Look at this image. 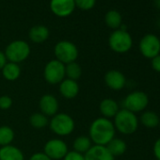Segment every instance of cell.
<instances>
[{
    "mask_svg": "<svg viewBox=\"0 0 160 160\" xmlns=\"http://www.w3.org/2000/svg\"><path fill=\"white\" fill-rule=\"evenodd\" d=\"M149 105V97L144 92L136 91L126 95L122 101V107L133 113L142 112Z\"/></svg>",
    "mask_w": 160,
    "mask_h": 160,
    "instance_id": "cell-7",
    "label": "cell"
},
{
    "mask_svg": "<svg viewBox=\"0 0 160 160\" xmlns=\"http://www.w3.org/2000/svg\"><path fill=\"white\" fill-rule=\"evenodd\" d=\"M107 148L110 152V153L115 157V156L122 155L127 150V145H126V142L123 139L114 138L107 145Z\"/></svg>",
    "mask_w": 160,
    "mask_h": 160,
    "instance_id": "cell-23",
    "label": "cell"
},
{
    "mask_svg": "<svg viewBox=\"0 0 160 160\" xmlns=\"http://www.w3.org/2000/svg\"><path fill=\"white\" fill-rule=\"evenodd\" d=\"M74 4L80 10L89 11L95 6L96 0H74Z\"/></svg>",
    "mask_w": 160,
    "mask_h": 160,
    "instance_id": "cell-27",
    "label": "cell"
},
{
    "mask_svg": "<svg viewBox=\"0 0 160 160\" xmlns=\"http://www.w3.org/2000/svg\"><path fill=\"white\" fill-rule=\"evenodd\" d=\"M105 23L111 29H119L122 25V17L116 10L108 11L105 15Z\"/></svg>",
    "mask_w": 160,
    "mask_h": 160,
    "instance_id": "cell-20",
    "label": "cell"
},
{
    "mask_svg": "<svg viewBox=\"0 0 160 160\" xmlns=\"http://www.w3.org/2000/svg\"><path fill=\"white\" fill-rule=\"evenodd\" d=\"M0 160H25L24 152L12 144L0 147Z\"/></svg>",
    "mask_w": 160,
    "mask_h": 160,
    "instance_id": "cell-18",
    "label": "cell"
},
{
    "mask_svg": "<svg viewBox=\"0 0 160 160\" xmlns=\"http://www.w3.org/2000/svg\"><path fill=\"white\" fill-rule=\"evenodd\" d=\"M159 126H160V123H159Z\"/></svg>",
    "mask_w": 160,
    "mask_h": 160,
    "instance_id": "cell-35",
    "label": "cell"
},
{
    "mask_svg": "<svg viewBox=\"0 0 160 160\" xmlns=\"http://www.w3.org/2000/svg\"><path fill=\"white\" fill-rule=\"evenodd\" d=\"M138 48L144 58L152 59L160 54V39L154 34H146L141 38Z\"/></svg>",
    "mask_w": 160,
    "mask_h": 160,
    "instance_id": "cell-9",
    "label": "cell"
},
{
    "mask_svg": "<svg viewBox=\"0 0 160 160\" xmlns=\"http://www.w3.org/2000/svg\"><path fill=\"white\" fill-rule=\"evenodd\" d=\"M14 131L8 125L0 126V147H4L12 144L14 139Z\"/></svg>",
    "mask_w": 160,
    "mask_h": 160,
    "instance_id": "cell-25",
    "label": "cell"
},
{
    "mask_svg": "<svg viewBox=\"0 0 160 160\" xmlns=\"http://www.w3.org/2000/svg\"><path fill=\"white\" fill-rule=\"evenodd\" d=\"M63 160H85L84 154L77 152L75 151H69L67 154L64 156Z\"/></svg>",
    "mask_w": 160,
    "mask_h": 160,
    "instance_id": "cell-29",
    "label": "cell"
},
{
    "mask_svg": "<svg viewBox=\"0 0 160 160\" xmlns=\"http://www.w3.org/2000/svg\"><path fill=\"white\" fill-rule=\"evenodd\" d=\"M115 134L113 122L104 117L95 119L89 128V138L94 145L107 146L115 138Z\"/></svg>",
    "mask_w": 160,
    "mask_h": 160,
    "instance_id": "cell-1",
    "label": "cell"
},
{
    "mask_svg": "<svg viewBox=\"0 0 160 160\" xmlns=\"http://www.w3.org/2000/svg\"><path fill=\"white\" fill-rule=\"evenodd\" d=\"M12 99L9 95H3L0 96V109L2 110H8L12 107Z\"/></svg>",
    "mask_w": 160,
    "mask_h": 160,
    "instance_id": "cell-28",
    "label": "cell"
},
{
    "mask_svg": "<svg viewBox=\"0 0 160 160\" xmlns=\"http://www.w3.org/2000/svg\"><path fill=\"white\" fill-rule=\"evenodd\" d=\"M152 152L157 160H160V138L155 140L152 147Z\"/></svg>",
    "mask_w": 160,
    "mask_h": 160,
    "instance_id": "cell-32",
    "label": "cell"
},
{
    "mask_svg": "<svg viewBox=\"0 0 160 160\" xmlns=\"http://www.w3.org/2000/svg\"><path fill=\"white\" fill-rule=\"evenodd\" d=\"M104 80L106 85L112 91H121L126 85V78L124 74L118 70H110L107 72Z\"/></svg>",
    "mask_w": 160,
    "mask_h": 160,
    "instance_id": "cell-12",
    "label": "cell"
},
{
    "mask_svg": "<svg viewBox=\"0 0 160 160\" xmlns=\"http://www.w3.org/2000/svg\"><path fill=\"white\" fill-rule=\"evenodd\" d=\"M139 122L146 128L152 129V128H155L156 126L159 125L160 119H159V116L157 115V113L148 110V111H144L141 114Z\"/></svg>",
    "mask_w": 160,
    "mask_h": 160,
    "instance_id": "cell-22",
    "label": "cell"
},
{
    "mask_svg": "<svg viewBox=\"0 0 160 160\" xmlns=\"http://www.w3.org/2000/svg\"><path fill=\"white\" fill-rule=\"evenodd\" d=\"M50 130L59 137H65L71 135L75 128V122L73 119L67 113H57L49 121Z\"/></svg>",
    "mask_w": 160,
    "mask_h": 160,
    "instance_id": "cell-3",
    "label": "cell"
},
{
    "mask_svg": "<svg viewBox=\"0 0 160 160\" xmlns=\"http://www.w3.org/2000/svg\"><path fill=\"white\" fill-rule=\"evenodd\" d=\"M99 110L102 114V117L107 119H111L116 116L118 111L120 110L119 104L112 98L103 99L99 105Z\"/></svg>",
    "mask_w": 160,
    "mask_h": 160,
    "instance_id": "cell-16",
    "label": "cell"
},
{
    "mask_svg": "<svg viewBox=\"0 0 160 160\" xmlns=\"http://www.w3.org/2000/svg\"><path fill=\"white\" fill-rule=\"evenodd\" d=\"M81 75H82V68L76 61L71 62L65 65V77L66 78L77 81V80L81 77Z\"/></svg>",
    "mask_w": 160,
    "mask_h": 160,
    "instance_id": "cell-24",
    "label": "cell"
},
{
    "mask_svg": "<svg viewBox=\"0 0 160 160\" xmlns=\"http://www.w3.org/2000/svg\"><path fill=\"white\" fill-rule=\"evenodd\" d=\"M2 75L8 81H15L21 75V68L19 64L8 61L2 68Z\"/></svg>",
    "mask_w": 160,
    "mask_h": 160,
    "instance_id": "cell-19",
    "label": "cell"
},
{
    "mask_svg": "<svg viewBox=\"0 0 160 160\" xmlns=\"http://www.w3.org/2000/svg\"><path fill=\"white\" fill-rule=\"evenodd\" d=\"M29 160H52V159H50L43 152H40L33 153L30 156Z\"/></svg>",
    "mask_w": 160,
    "mask_h": 160,
    "instance_id": "cell-31",
    "label": "cell"
},
{
    "mask_svg": "<svg viewBox=\"0 0 160 160\" xmlns=\"http://www.w3.org/2000/svg\"><path fill=\"white\" fill-rule=\"evenodd\" d=\"M39 108L41 112L46 117H53L58 113L59 104L58 99L52 94H44L39 101Z\"/></svg>",
    "mask_w": 160,
    "mask_h": 160,
    "instance_id": "cell-13",
    "label": "cell"
},
{
    "mask_svg": "<svg viewBox=\"0 0 160 160\" xmlns=\"http://www.w3.org/2000/svg\"><path fill=\"white\" fill-rule=\"evenodd\" d=\"M29 123L35 129H43L49 124L48 117L43 115L42 112H35L29 118Z\"/></svg>",
    "mask_w": 160,
    "mask_h": 160,
    "instance_id": "cell-26",
    "label": "cell"
},
{
    "mask_svg": "<svg viewBox=\"0 0 160 160\" xmlns=\"http://www.w3.org/2000/svg\"><path fill=\"white\" fill-rule=\"evenodd\" d=\"M54 54L56 56V59L66 65L68 63L74 62L77 59L78 48L70 41H60L55 45Z\"/></svg>",
    "mask_w": 160,
    "mask_h": 160,
    "instance_id": "cell-6",
    "label": "cell"
},
{
    "mask_svg": "<svg viewBox=\"0 0 160 160\" xmlns=\"http://www.w3.org/2000/svg\"><path fill=\"white\" fill-rule=\"evenodd\" d=\"M30 52V46L26 41L16 40L7 45L4 53L8 61L19 64L29 57Z\"/></svg>",
    "mask_w": 160,
    "mask_h": 160,
    "instance_id": "cell-4",
    "label": "cell"
},
{
    "mask_svg": "<svg viewBox=\"0 0 160 160\" xmlns=\"http://www.w3.org/2000/svg\"><path fill=\"white\" fill-rule=\"evenodd\" d=\"M68 152V145L61 138L49 139L43 147V152L52 160L63 159Z\"/></svg>",
    "mask_w": 160,
    "mask_h": 160,
    "instance_id": "cell-10",
    "label": "cell"
},
{
    "mask_svg": "<svg viewBox=\"0 0 160 160\" xmlns=\"http://www.w3.org/2000/svg\"><path fill=\"white\" fill-rule=\"evenodd\" d=\"M92 145L93 144L91 138H89V136H79L72 142L73 151L82 153V154H85L92 148Z\"/></svg>",
    "mask_w": 160,
    "mask_h": 160,
    "instance_id": "cell-21",
    "label": "cell"
},
{
    "mask_svg": "<svg viewBox=\"0 0 160 160\" xmlns=\"http://www.w3.org/2000/svg\"><path fill=\"white\" fill-rule=\"evenodd\" d=\"M84 156L85 160H115V157L110 153L107 146L94 144L84 154Z\"/></svg>",
    "mask_w": 160,
    "mask_h": 160,
    "instance_id": "cell-15",
    "label": "cell"
},
{
    "mask_svg": "<svg viewBox=\"0 0 160 160\" xmlns=\"http://www.w3.org/2000/svg\"><path fill=\"white\" fill-rule=\"evenodd\" d=\"M50 31L47 27L43 25H36L29 29L28 37L34 43H42L48 40Z\"/></svg>",
    "mask_w": 160,
    "mask_h": 160,
    "instance_id": "cell-17",
    "label": "cell"
},
{
    "mask_svg": "<svg viewBox=\"0 0 160 160\" xmlns=\"http://www.w3.org/2000/svg\"><path fill=\"white\" fill-rule=\"evenodd\" d=\"M154 5L156 8L160 9V0H154Z\"/></svg>",
    "mask_w": 160,
    "mask_h": 160,
    "instance_id": "cell-34",
    "label": "cell"
},
{
    "mask_svg": "<svg viewBox=\"0 0 160 160\" xmlns=\"http://www.w3.org/2000/svg\"><path fill=\"white\" fill-rule=\"evenodd\" d=\"M139 120L137 115L127 109L122 108L114 117L113 124L116 131L122 135H132L138 128Z\"/></svg>",
    "mask_w": 160,
    "mask_h": 160,
    "instance_id": "cell-2",
    "label": "cell"
},
{
    "mask_svg": "<svg viewBox=\"0 0 160 160\" xmlns=\"http://www.w3.org/2000/svg\"><path fill=\"white\" fill-rule=\"evenodd\" d=\"M151 66L152 69L157 72H160V54L156 57H154L153 58L151 59Z\"/></svg>",
    "mask_w": 160,
    "mask_h": 160,
    "instance_id": "cell-30",
    "label": "cell"
},
{
    "mask_svg": "<svg viewBox=\"0 0 160 160\" xmlns=\"http://www.w3.org/2000/svg\"><path fill=\"white\" fill-rule=\"evenodd\" d=\"M43 77L50 85L59 84L65 79V65L58 59L48 61L43 69Z\"/></svg>",
    "mask_w": 160,
    "mask_h": 160,
    "instance_id": "cell-8",
    "label": "cell"
},
{
    "mask_svg": "<svg viewBox=\"0 0 160 160\" xmlns=\"http://www.w3.org/2000/svg\"><path fill=\"white\" fill-rule=\"evenodd\" d=\"M74 0H51L50 10L58 17H68L75 9Z\"/></svg>",
    "mask_w": 160,
    "mask_h": 160,
    "instance_id": "cell-11",
    "label": "cell"
},
{
    "mask_svg": "<svg viewBox=\"0 0 160 160\" xmlns=\"http://www.w3.org/2000/svg\"><path fill=\"white\" fill-rule=\"evenodd\" d=\"M108 45L110 49L118 54L127 53L133 46V39L127 30L116 29L108 38Z\"/></svg>",
    "mask_w": 160,
    "mask_h": 160,
    "instance_id": "cell-5",
    "label": "cell"
},
{
    "mask_svg": "<svg viewBox=\"0 0 160 160\" xmlns=\"http://www.w3.org/2000/svg\"><path fill=\"white\" fill-rule=\"evenodd\" d=\"M8 62L7 60V58L5 56V53L2 52V51H0V71L2 70V68L5 66V64Z\"/></svg>",
    "mask_w": 160,
    "mask_h": 160,
    "instance_id": "cell-33",
    "label": "cell"
},
{
    "mask_svg": "<svg viewBox=\"0 0 160 160\" xmlns=\"http://www.w3.org/2000/svg\"><path fill=\"white\" fill-rule=\"evenodd\" d=\"M58 85H59L58 87L59 93L65 99L72 100L75 98L79 93V91H80L79 85L77 81H74V80L65 78Z\"/></svg>",
    "mask_w": 160,
    "mask_h": 160,
    "instance_id": "cell-14",
    "label": "cell"
}]
</instances>
